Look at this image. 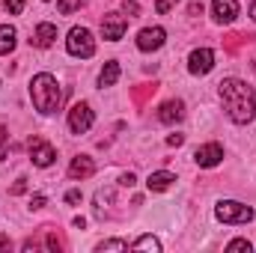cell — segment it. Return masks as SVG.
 I'll return each mask as SVG.
<instances>
[{
	"label": "cell",
	"instance_id": "obj_31",
	"mask_svg": "<svg viewBox=\"0 0 256 253\" xmlns=\"http://www.w3.org/2000/svg\"><path fill=\"white\" fill-rule=\"evenodd\" d=\"M6 248H9V236H3V232H0V250H6Z\"/></svg>",
	"mask_w": 256,
	"mask_h": 253
},
{
	"label": "cell",
	"instance_id": "obj_10",
	"mask_svg": "<svg viewBox=\"0 0 256 253\" xmlns=\"http://www.w3.org/2000/svg\"><path fill=\"white\" fill-rule=\"evenodd\" d=\"M194 161H196L200 167H218V164L224 161V146H220V143H206V146H200V149L194 152Z\"/></svg>",
	"mask_w": 256,
	"mask_h": 253
},
{
	"label": "cell",
	"instance_id": "obj_11",
	"mask_svg": "<svg viewBox=\"0 0 256 253\" xmlns=\"http://www.w3.org/2000/svg\"><path fill=\"white\" fill-rule=\"evenodd\" d=\"M212 15L218 24H232L238 15V0H212Z\"/></svg>",
	"mask_w": 256,
	"mask_h": 253
},
{
	"label": "cell",
	"instance_id": "obj_23",
	"mask_svg": "<svg viewBox=\"0 0 256 253\" xmlns=\"http://www.w3.org/2000/svg\"><path fill=\"white\" fill-rule=\"evenodd\" d=\"M6 12L9 15H21L24 12V0H6Z\"/></svg>",
	"mask_w": 256,
	"mask_h": 253
},
{
	"label": "cell",
	"instance_id": "obj_4",
	"mask_svg": "<svg viewBox=\"0 0 256 253\" xmlns=\"http://www.w3.org/2000/svg\"><path fill=\"white\" fill-rule=\"evenodd\" d=\"M214 218L224 224H248V220H254V208L244 202H236V200H224L214 206Z\"/></svg>",
	"mask_w": 256,
	"mask_h": 253
},
{
	"label": "cell",
	"instance_id": "obj_22",
	"mask_svg": "<svg viewBox=\"0 0 256 253\" xmlns=\"http://www.w3.org/2000/svg\"><path fill=\"white\" fill-rule=\"evenodd\" d=\"M176 3H179V0H158V3H155V12H158V15H167Z\"/></svg>",
	"mask_w": 256,
	"mask_h": 253
},
{
	"label": "cell",
	"instance_id": "obj_21",
	"mask_svg": "<svg viewBox=\"0 0 256 253\" xmlns=\"http://www.w3.org/2000/svg\"><path fill=\"white\" fill-rule=\"evenodd\" d=\"M250 248H254V244H250L248 238H236V242H230V244H226V250H230V253H236V250H248V253H250Z\"/></svg>",
	"mask_w": 256,
	"mask_h": 253
},
{
	"label": "cell",
	"instance_id": "obj_20",
	"mask_svg": "<svg viewBox=\"0 0 256 253\" xmlns=\"http://www.w3.org/2000/svg\"><path fill=\"white\" fill-rule=\"evenodd\" d=\"M78 6H84V0H57V9H60L63 15H72Z\"/></svg>",
	"mask_w": 256,
	"mask_h": 253
},
{
	"label": "cell",
	"instance_id": "obj_32",
	"mask_svg": "<svg viewBox=\"0 0 256 253\" xmlns=\"http://www.w3.org/2000/svg\"><path fill=\"white\" fill-rule=\"evenodd\" d=\"M250 18H254V21H256V0H254V3H250Z\"/></svg>",
	"mask_w": 256,
	"mask_h": 253
},
{
	"label": "cell",
	"instance_id": "obj_28",
	"mask_svg": "<svg viewBox=\"0 0 256 253\" xmlns=\"http://www.w3.org/2000/svg\"><path fill=\"white\" fill-rule=\"evenodd\" d=\"M30 206H33V208H42V206H45V196H42V194H39V196H33V200H30Z\"/></svg>",
	"mask_w": 256,
	"mask_h": 253
},
{
	"label": "cell",
	"instance_id": "obj_1",
	"mask_svg": "<svg viewBox=\"0 0 256 253\" xmlns=\"http://www.w3.org/2000/svg\"><path fill=\"white\" fill-rule=\"evenodd\" d=\"M220 102H224V110L232 122L238 126H248L256 116V92L250 84L238 80V78H226L220 80Z\"/></svg>",
	"mask_w": 256,
	"mask_h": 253
},
{
	"label": "cell",
	"instance_id": "obj_14",
	"mask_svg": "<svg viewBox=\"0 0 256 253\" xmlns=\"http://www.w3.org/2000/svg\"><path fill=\"white\" fill-rule=\"evenodd\" d=\"M54 39H57V24H51V21H42V24L36 27V36H33V42H36L39 48H51V45H54Z\"/></svg>",
	"mask_w": 256,
	"mask_h": 253
},
{
	"label": "cell",
	"instance_id": "obj_17",
	"mask_svg": "<svg viewBox=\"0 0 256 253\" xmlns=\"http://www.w3.org/2000/svg\"><path fill=\"white\" fill-rule=\"evenodd\" d=\"M15 48V30L9 24H0V54H9Z\"/></svg>",
	"mask_w": 256,
	"mask_h": 253
},
{
	"label": "cell",
	"instance_id": "obj_30",
	"mask_svg": "<svg viewBox=\"0 0 256 253\" xmlns=\"http://www.w3.org/2000/svg\"><path fill=\"white\" fill-rule=\"evenodd\" d=\"M126 12H131V15H137V12H140V6H137V3H128V0H126Z\"/></svg>",
	"mask_w": 256,
	"mask_h": 253
},
{
	"label": "cell",
	"instance_id": "obj_8",
	"mask_svg": "<svg viewBox=\"0 0 256 253\" xmlns=\"http://www.w3.org/2000/svg\"><path fill=\"white\" fill-rule=\"evenodd\" d=\"M212 68H214V54H212L208 48L191 51V57H188V72H191V74H208Z\"/></svg>",
	"mask_w": 256,
	"mask_h": 253
},
{
	"label": "cell",
	"instance_id": "obj_25",
	"mask_svg": "<svg viewBox=\"0 0 256 253\" xmlns=\"http://www.w3.org/2000/svg\"><path fill=\"white\" fill-rule=\"evenodd\" d=\"M182 143H185L182 134H170V137H167V146H182Z\"/></svg>",
	"mask_w": 256,
	"mask_h": 253
},
{
	"label": "cell",
	"instance_id": "obj_12",
	"mask_svg": "<svg viewBox=\"0 0 256 253\" xmlns=\"http://www.w3.org/2000/svg\"><path fill=\"white\" fill-rule=\"evenodd\" d=\"M96 173V161L90 155H78L72 164H68V176L72 179H90Z\"/></svg>",
	"mask_w": 256,
	"mask_h": 253
},
{
	"label": "cell",
	"instance_id": "obj_6",
	"mask_svg": "<svg viewBox=\"0 0 256 253\" xmlns=\"http://www.w3.org/2000/svg\"><path fill=\"white\" fill-rule=\"evenodd\" d=\"M27 149H30V158H33L36 167H51L54 158H57V149H54L48 140H42V137H33V140L27 143Z\"/></svg>",
	"mask_w": 256,
	"mask_h": 253
},
{
	"label": "cell",
	"instance_id": "obj_9",
	"mask_svg": "<svg viewBox=\"0 0 256 253\" xmlns=\"http://www.w3.org/2000/svg\"><path fill=\"white\" fill-rule=\"evenodd\" d=\"M164 39H167V30L164 27H146L137 36V48L140 51H158L164 45Z\"/></svg>",
	"mask_w": 256,
	"mask_h": 253
},
{
	"label": "cell",
	"instance_id": "obj_26",
	"mask_svg": "<svg viewBox=\"0 0 256 253\" xmlns=\"http://www.w3.org/2000/svg\"><path fill=\"white\" fill-rule=\"evenodd\" d=\"M27 190V179H18L15 185H12V194H24Z\"/></svg>",
	"mask_w": 256,
	"mask_h": 253
},
{
	"label": "cell",
	"instance_id": "obj_24",
	"mask_svg": "<svg viewBox=\"0 0 256 253\" xmlns=\"http://www.w3.org/2000/svg\"><path fill=\"white\" fill-rule=\"evenodd\" d=\"M6 143H9V131L0 126V161L6 158Z\"/></svg>",
	"mask_w": 256,
	"mask_h": 253
},
{
	"label": "cell",
	"instance_id": "obj_7",
	"mask_svg": "<svg viewBox=\"0 0 256 253\" xmlns=\"http://www.w3.org/2000/svg\"><path fill=\"white\" fill-rule=\"evenodd\" d=\"M92 110H90V104H84V102H78L72 110H68V128H72V134H86L90 128H92Z\"/></svg>",
	"mask_w": 256,
	"mask_h": 253
},
{
	"label": "cell",
	"instance_id": "obj_15",
	"mask_svg": "<svg viewBox=\"0 0 256 253\" xmlns=\"http://www.w3.org/2000/svg\"><path fill=\"white\" fill-rule=\"evenodd\" d=\"M173 182H176V176L167 173V170H161V173H152V176L146 179V188L149 190H167Z\"/></svg>",
	"mask_w": 256,
	"mask_h": 253
},
{
	"label": "cell",
	"instance_id": "obj_2",
	"mask_svg": "<svg viewBox=\"0 0 256 253\" xmlns=\"http://www.w3.org/2000/svg\"><path fill=\"white\" fill-rule=\"evenodd\" d=\"M30 98H33V104H36L39 114H54V110L60 108V102H63V92H60L57 78L48 74V72L36 74V78L30 80Z\"/></svg>",
	"mask_w": 256,
	"mask_h": 253
},
{
	"label": "cell",
	"instance_id": "obj_16",
	"mask_svg": "<svg viewBox=\"0 0 256 253\" xmlns=\"http://www.w3.org/2000/svg\"><path fill=\"white\" fill-rule=\"evenodd\" d=\"M116 80H120V63H116V60H110V63H104V68H102L98 84H102V86H114Z\"/></svg>",
	"mask_w": 256,
	"mask_h": 253
},
{
	"label": "cell",
	"instance_id": "obj_3",
	"mask_svg": "<svg viewBox=\"0 0 256 253\" xmlns=\"http://www.w3.org/2000/svg\"><path fill=\"white\" fill-rule=\"evenodd\" d=\"M66 51L72 57H92L96 54V39L86 27H72L68 39H66Z\"/></svg>",
	"mask_w": 256,
	"mask_h": 253
},
{
	"label": "cell",
	"instance_id": "obj_27",
	"mask_svg": "<svg viewBox=\"0 0 256 253\" xmlns=\"http://www.w3.org/2000/svg\"><path fill=\"white\" fill-rule=\"evenodd\" d=\"M66 202H72V206L80 202V190H68V194H66Z\"/></svg>",
	"mask_w": 256,
	"mask_h": 253
},
{
	"label": "cell",
	"instance_id": "obj_29",
	"mask_svg": "<svg viewBox=\"0 0 256 253\" xmlns=\"http://www.w3.org/2000/svg\"><path fill=\"white\" fill-rule=\"evenodd\" d=\"M134 182H137V179H134V173H126V176H122V185H126V188H131Z\"/></svg>",
	"mask_w": 256,
	"mask_h": 253
},
{
	"label": "cell",
	"instance_id": "obj_13",
	"mask_svg": "<svg viewBox=\"0 0 256 253\" xmlns=\"http://www.w3.org/2000/svg\"><path fill=\"white\" fill-rule=\"evenodd\" d=\"M185 116V104L176 98V102H164L161 104V110H158V120L161 122H167V126H173V122H179Z\"/></svg>",
	"mask_w": 256,
	"mask_h": 253
},
{
	"label": "cell",
	"instance_id": "obj_5",
	"mask_svg": "<svg viewBox=\"0 0 256 253\" xmlns=\"http://www.w3.org/2000/svg\"><path fill=\"white\" fill-rule=\"evenodd\" d=\"M128 30V18L126 15H120V12H108L104 18H102V36L108 39V42H120L122 36H126Z\"/></svg>",
	"mask_w": 256,
	"mask_h": 253
},
{
	"label": "cell",
	"instance_id": "obj_18",
	"mask_svg": "<svg viewBox=\"0 0 256 253\" xmlns=\"http://www.w3.org/2000/svg\"><path fill=\"white\" fill-rule=\"evenodd\" d=\"M134 250H152V253H161V242L155 236H143L134 242Z\"/></svg>",
	"mask_w": 256,
	"mask_h": 253
},
{
	"label": "cell",
	"instance_id": "obj_19",
	"mask_svg": "<svg viewBox=\"0 0 256 253\" xmlns=\"http://www.w3.org/2000/svg\"><path fill=\"white\" fill-rule=\"evenodd\" d=\"M96 250H98V253H104V250H128V242H120V238H108V242H102Z\"/></svg>",
	"mask_w": 256,
	"mask_h": 253
}]
</instances>
